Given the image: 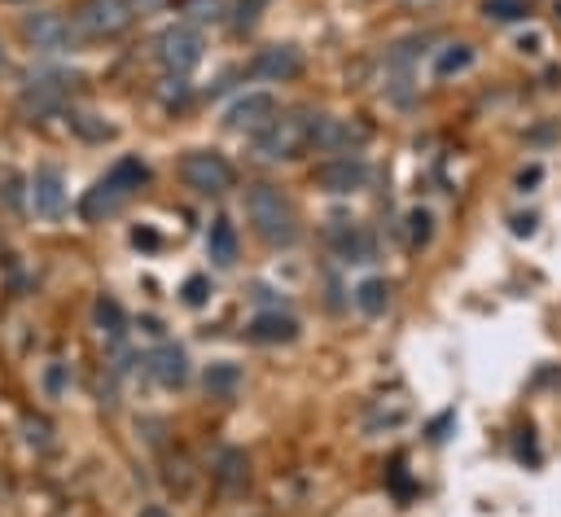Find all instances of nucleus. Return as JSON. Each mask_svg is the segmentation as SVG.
<instances>
[{
	"mask_svg": "<svg viewBox=\"0 0 561 517\" xmlns=\"http://www.w3.org/2000/svg\"><path fill=\"white\" fill-rule=\"evenodd\" d=\"M202 381H206V390H210V394H232V390L241 386V368H237V364H228V359H219V364H210V368H206V377H202Z\"/></svg>",
	"mask_w": 561,
	"mask_h": 517,
	"instance_id": "nucleus-23",
	"label": "nucleus"
},
{
	"mask_svg": "<svg viewBox=\"0 0 561 517\" xmlns=\"http://www.w3.org/2000/svg\"><path fill=\"white\" fill-rule=\"evenodd\" d=\"M180 294H184V302H188V307H202V302H206V294H210V280H206V276H188Z\"/></svg>",
	"mask_w": 561,
	"mask_h": 517,
	"instance_id": "nucleus-28",
	"label": "nucleus"
},
{
	"mask_svg": "<svg viewBox=\"0 0 561 517\" xmlns=\"http://www.w3.org/2000/svg\"><path fill=\"white\" fill-rule=\"evenodd\" d=\"M482 13L495 22H517L526 18V0H482Z\"/></svg>",
	"mask_w": 561,
	"mask_h": 517,
	"instance_id": "nucleus-26",
	"label": "nucleus"
},
{
	"mask_svg": "<svg viewBox=\"0 0 561 517\" xmlns=\"http://www.w3.org/2000/svg\"><path fill=\"white\" fill-rule=\"evenodd\" d=\"M136 517H171V513H167V508H162V504H145V508H140V513H136Z\"/></svg>",
	"mask_w": 561,
	"mask_h": 517,
	"instance_id": "nucleus-33",
	"label": "nucleus"
},
{
	"mask_svg": "<svg viewBox=\"0 0 561 517\" xmlns=\"http://www.w3.org/2000/svg\"><path fill=\"white\" fill-rule=\"evenodd\" d=\"M535 180H539V166H530V171H522V175H517V188L526 193V184H535Z\"/></svg>",
	"mask_w": 561,
	"mask_h": 517,
	"instance_id": "nucleus-32",
	"label": "nucleus"
},
{
	"mask_svg": "<svg viewBox=\"0 0 561 517\" xmlns=\"http://www.w3.org/2000/svg\"><path fill=\"white\" fill-rule=\"evenodd\" d=\"M469 66H473V48H469V44H443V48H434V61H430L434 79H451V74H465Z\"/></svg>",
	"mask_w": 561,
	"mask_h": 517,
	"instance_id": "nucleus-19",
	"label": "nucleus"
},
{
	"mask_svg": "<svg viewBox=\"0 0 561 517\" xmlns=\"http://www.w3.org/2000/svg\"><path fill=\"white\" fill-rule=\"evenodd\" d=\"M162 4H167V0H131L136 13H153V9H162Z\"/></svg>",
	"mask_w": 561,
	"mask_h": 517,
	"instance_id": "nucleus-31",
	"label": "nucleus"
},
{
	"mask_svg": "<svg viewBox=\"0 0 561 517\" xmlns=\"http://www.w3.org/2000/svg\"><path fill=\"white\" fill-rule=\"evenodd\" d=\"M311 127H316L311 110H280L263 131H254V158H263V162L298 158L302 149H311Z\"/></svg>",
	"mask_w": 561,
	"mask_h": 517,
	"instance_id": "nucleus-3",
	"label": "nucleus"
},
{
	"mask_svg": "<svg viewBox=\"0 0 561 517\" xmlns=\"http://www.w3.org/2000/svg\"><path fill=\"white\" fill-rule=\"evenodd\" d=\"M311 180H316V188H324V193L342 197V193H355V188H364V180H368V166H364V158H355V153H333V158L316 162Z\"/></svg>",
	"mask_w": 561,
	"mask_h": 517,
	"instance_id": "nucleus-11",
	"label": "nucleus"
},
{
	"mask_svg": "<svg viewBox=\"0 0 561 517\" xmlns=\"http://www.w3.org/2000/svg\"><path fill=\"white\" fill-rule=\"evenodd\" d=\"M245 478H250V460H245V451L224 447V451H219V460H215V482H219L224 491H241V486H245Z\"/></svg>",
	"mask_w": 561,
	"mask_h": 517,
	"instance_id": "nucleus-18",
	"label": "nucleus"
},
{
	"mask_svg": "<svg viewBox=\"0 0 561 517\" xmlns=\"http://www.w3.org/2000/svg\"><path fill=\"white\" fill-rule=\"evenodd\" d=\"M18 188H22V180H18V175H4V188H0V202H4V206H13V210L22 206V193H18Z\"/></svg>",
	"mask_w": 561,
	"mask_h": 517,
	"instance_id": "nucleus-29",
	"label": "nucleus"
},
{
	"mask_svg": "<svg viewBox=\"0 0 561 517\" xmlns=\"http://www.w3.org/2000/svg\"><path fill=\"white\" fill-rule=\"evenodd\" d=\"M70 92H75V79H66V74H31L26 88H22V110H26L31 118L57 114Z\"/></svg>",
	"mask_w": 561,
	"mask_h": 517,
	"instance_id": "nucleus-12",
	"label": "nucleus"
},
{
	"mask_svg": "<svg viewBox=\"0 0 561 517\" xmlns=\"http://www.w3.org/2000/svg\"><path fill=\"white\" fill-rule=\"evenodd\" d=\"M513 232H517V237H522V232L530 237V232H535V215H513Z\"/></svg>",
	"mask_w": 561,
	"mask_h": 517,
	"instance_id": "nucleus-30",
	"label": "nucleus"
},
{
	"mask_svg": "<svg viewBox=\"0 0 561 517\" xmlns=\"http://www.w3.org/2000/svg\"><path fill=\"white\" fill-rule=\"evenodd\" d=\"M351 302H355L364 315H381L386 302H390V280H386V276H368V280H359L355 294H351Z\"/></svg>",
	"mask_w": 561,
	"mask_h": 517,
	"instance_id": "nucleus-20",
	"label": "nucleus"
},
{
	"mask_svg": "<svg viewBox=\"0 0 561 517\" xmlns=\"http://www.w3.org/2000/svg\"><path fill=\"white\" fill-rule=\"evenodd\" d=\"M202 31L197 26H188V22H171V26H162L158 31V39H153V57H158V66L167 70V74H188L197 61H202Z\"/></svg>",
	"mask_w": 561,
	"mask_h": 517,
	"instance_id": "nucleus-5",
	"label": "nucleus"
},
{
	"mask_svg": "<svg viewBox=\"0 0 561 517\" xmlns=\"http://www.w3.org/2000/svg\"><path fill=\"white\" fill-rule=\"evenodd\" d=\"M364 140H368L364 123H351V118H337V114H316L311 149H320V153H355Z\"/></svg>",
	"mask_w": 561,
	"mask_h": 517,
	"instance_id": "nucleus-10",
	"label": "nucleus"
},
{
	"mask_svg": "<svg viewBox=\"0 0 561 517\" xmlns=\"http://www.w3.org/2000/svg\"><path fill=\"white\" fill-rule=\"evenodd\" d=\"M66 123H70V131L79 136V140H110L114 136V127L101 118V114H88V110H79V114H66Z\"/></svg>",
	"mask_w": 561,
	"mask_h": 517,
	"instance_id": "nucleus-22",
	"label": "nucleus"
},
{
	"mask_svg": "<svg viewBox=\"0 0 561 517\" xmlns=\"http://www.w3.org/2000/svg\"><path fill=\"white\" fill-rule=\"evenodd\" d=\"M180 180L202 197H219L237 184V171L219 149H188L180 158Z\"/></svg>",
	"mask_w": 561,
	"mask_h": 517,
	"instance_id": "nucleus-4",
	"label": "nucleus"
},
{
	"mask_svg": "<svg viewBox=\"0 0 561 517\" xmlns=\"http://www.w3.org/2000/svg\"><path fill=\"white\" fill-rule=\"evenodd\" d=\"M22 434H26V447H35V451H48L53 447V429H48V421H39V416H26L22 421Z\"/></svg>",
	"mask_w": 561,
	"mask_h": 517,
	"instance_id": "nucleus-27",
	"label": "nucleus"
},
{
	"mask_svg": "<svg viewBox=\"0 0 561 517\" xmlns=\"http://www.w3.org/2000/svg\"><path fill=\"white\" fill-rule=\"evenodd\" d=\"M22 39L35 53H70L79 44V26L57 9H35L22 18Z\"/></svg>",
	"mask_w": 561,
	"mask_h": 517,
	"instance_id": "nucleus-6",
	"label": "nucleus"
},
{
	"mask_svg": "<svg viewBox=\"0 0 561 517\" xmlns=\"http://www.w3.org/2000/svg\"><path fill=\"white\" fill-rule=\"evenodd\" d=\"M92 320H96L101 337H110V342H118V337L127 333V315H123V307H118L114 298H105V294L92 302Z\"/></svg>",
	"mask_w": 561,
	"mask_h": 517,
	"instance_id": "nucleus-21",
	"label": "nucleus"
},
{
	"mask_svg": "<svg viewBox=\"0 0 561 517\" xmlns=\"http://www.w3.org/2000/svg\"><path fill=\"white\" fill-rule=\"evenodd\" d=\"M254 342H294L298 337V320L294 315H285V311H259L254 320H250V329H245Z\"/></svg>",
	"mask_w": 561,
	"mask_h": 517,
	"instance_id": "nucleus-16",
	"label": "nucleus"
},
{
	"mask_svg": "<svg viewBox=\"0 0 561 517\" xmlns=\"http://www.w3.org/2000/svg\"><path fill=\"white\" fill-rule=\"evenodd\" d=\"M0 70H4V44H0Z\"/></svg>",
	"mask_w": 561,
	"mask_h": 517,
	"instance_id": "nucleus-34",
	"label": "nucleus"
},
{
	"mask_svg": "<svg viewBox=\"0 0 561 517\" xmlns=\"http://www.w3.org/2000/svg\"><path fill=\"white\" fill-rule=\"evenodd\" d=\"M206 254L219 263V267H232L237 263V228L232 219H210V232H206Z\"/></svg>",
	"mask_w": 561,
	"mask_h": 517,
	"instance_id": "nucleus-17",
	"label": "nucleus"
},
{
	"mask_svg": "<svg viewBox=\"0 0 561 517\" xmlns=\"http://www.w3.org/2000/svg\"><path fill=\"white\" fill-rule=\"evenodd\" d=\"M4 4H31V0H4Z\"/></svg>",
	"mask_w": 561,
	"mask_h": 517,
	"instance_id": "nucleus-35",
	"label": "nucleus"
},
{
	"mask_svg": "<svg viewBox=\"0 0 561 517\" xmlns=\"http://www.w3.org/2000/svg\"><path fill=\"white\" fill-rule=\"evenodd\" d=\"M430 237H434V215H430L425 206H416V210L408 215V245L421 250V245H430Z\"/></svg>",
	"mask_w": 561,
	"mask_h": 517,
	"instance_id": "nucleus-24",
	"label": "nucleus"
},
{
	"mask_svg": "<svg viewBox=\"0 0 561 517\" xmlns=\"http://www.w3.org/2000/svg\"><path fill=\"white\" fill-rule=\"evenodd\" d=\"M149 180V166L140 162V158H118L88 193H83V202H79V215L83 219H105V215H114V210H123L131 197H136V188Z\"/></svg>",
	"mask_w": 561,
	"mask_h": 517,
	"instance_id": "nucleus-2",
	"label": "nucleus"
},
{
	"mask_svg": "<svg viewBox=\"0 0 561 517\" xmlns=\"http://www.w3.org/2000/svg\"><path fill=\"white\" fill-rule=\"evenodd\" d=\"M149 372H153V381L158 386H167V390H180L184 381H188V355L175 346V342H158L153 351H149Z\"/></svg>",
	"mask_w": 561,
	"mask_h": 517,
	"instance_id": "nucleus-14",
	"label": "nucleus"
},
{
	"mask_svg": "<svg viewBox=\"0 0 561 517\" xmlns=\"http://www.w3.org/2000/svg\"><path fill=\"white\" fill-rule=\"evenodd\" d=\"M329 245H333V254H337L342 263H368V258H373V237H368L359 223H337V228L329 232Z\"/></svg>",
	"mask_w": 561,
	"mask_h": 517,
	"instance_id": "nucleus-15",
	"label": "nucleus"
},
{
	"mask_svg": "<svg viewBox=\"0 0 561 517\" xmlns=\"http://www.w3.org/2000/svg\"><path fill=\"white\" fill-rule=\"evenodd\" d=\"M26 206L35 210V219L53 223L66 215L70 206V193H66V175L61 166H35V175L26 180Z\"/></svg>",
	"mask_w": 561,
	"mask_h": 517,
	"instance_id": "nucleus-8",
	"label": "nucleus"
},
{
	"mask_svg": "<svg viewBox=\"0 0 561 517\" xmlns=\"http://www.w3.org/2000/svg\"><path fill=\"white\" fill-rule=\"evenodd\" d=\"M131 18H136L131 0H83L75 13V26L88 39H114L131 26Z\"/></svg>",
	"mask_w": 561,
	"mask_h": 517,
	"instance_id": "nucleus-7",
	"label": "nucleus"
},
{
	"mask_svg": "<svg viewBox=\"0 0 561 517\" xmlns=\"http://www.w3.org/2000/svg\"><path fill=\"white\" fill-rule=\"evenodd\" d=\"M245 219H250V228H254L267 245H294V241H298V210H294V202H289L276 184H267V180H259V184L245 188Z\"/></svg>",
	"mask_w": 561,
	"mask_h": 517,
	"instance_id": "nucleus-1",
	"label": "nucleus"
},
{
	"mask_svg": "<svg viewBox=\"0 0 561 517\" xmlns=\"http://www.w3.org/2000/svg\"><path fill=\"white\" fill-rule=\"evenodd\" d=\"M250 70H254L259 79L285 83V79H298V74H302V53H298L294 44H272V48H263V53L254 57Z\"/></svg>",
	"mask_w": 561,
	"mask_h": 517,
	"instance_id": "nucleus-13",
	"label": "nucleus"
},
{
	"mask_svg": "<svg viewBox=\"0 0 561 517\" xmlns=\"http://www.w3.org/2000/svg\"><path fill=\"white\" fill-rule=\"evenodd\" d=\"M39 386H44V394H48V399H61V394L70 390V364H61V359L44 364V377H39Z\"/></svg>",
	"mask_w": 561,
	"mask_h": 517,
	"instance_id": "nucleus-25",
	"label": "nucleus"
},
{
	"mask_svg": "<svg viewBox=\"0 0 561 517\" xmlns=\"http://www.w3.org/2000/svg\"><path fill=\"white\" fill-rule=\"evenodd\" d=\"M276 114H280V101H276L272 92H241V96L224 110V127H228V131H241V136H254V131H263Z\"/></svg>",
	"mask_w": 561,
	"mask_h": 517,
	"instance_id": "nucleus-9",
	"label": "nucleus"
}]
</instances>
